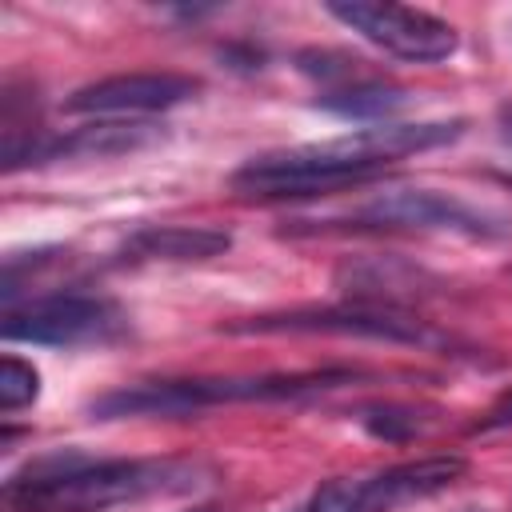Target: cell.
I'll list each match as a JSON object with an SVG mask.
<instances>
[{
	"mask_svg": "<svg viewBox=\"0 0 512 512\" xmlns=\"http://www.w3.org/2000/svg\"><path fill=\"white\" fill-rule=\"evenodd\" d=\"M128 328V316L116 300L92 292H56L28 300L20 308H4L0 336L20 344H88L112 340Z\"/></svg>",
	"mask_w": 512,
	"mask_h": 512,
	"instance_id": "cell-7",
	"label": "cell"
},
{
	"mask_svg": "<svg viewBox=\"0 0 512 512\" xmlns=\"http://www.w3.org/2000/svg\"><path fill=\"white\" fill-rule=\"evenodd\" d=\"M36 396H40V372L20 356H4L0 360V412H20Z\"/></svg>",
	"mask_w": 512,
	"mask_h": 512,
	"instance_id": "cell-15",
	"label": "cell"
},
{
	"mask_svg": "<svg viewBox=\"0 0 512 512\" xmlns=\"http://www.w3.org/2000/svg\"><path fill=\"white\" fill-rule=\"evenodd\" d=\"M192 476L196 468L180 460H92L84 452H52L16 472L4 484V500L12 512H104L140 496L184 492L196 484Z\"/></svg>",
	"mask_w": 512,
	"mask_h": 512,
	"instance_id": "cell-1",
	"label": "cell"
},
{
	"mask_svg": "<svg viewBox=\"0 0 512 512\" xmlns=\"http://www.w3.org/2000/svg\"><path fill=\"white\" fill-rule=\"evenodd\" d=\"M228 248H232V232L212 228V224H144L124 240L120 260H128V264H144V260L188 264V260L224 256Z\"/></svg>",
	"mask_w": 512,
	"mask_h": 512,
	"instance_id": "cell-11",
	"label": "cell"
},
{
	"mask_svg": "<svg viewBox=\"0 0 512 512\" xmlns=\"http://www.w3.org/2000/svg\"><path fill=\"white\" fill-rule=\"evenodd\" d=\"M500 180H504V184H508V188H512V176H500Z\"/></svg>",
	"mask_w": 512,
	"mask_h": 512,
	"instance_id": "cell-22",
	"label": "cell"
},
{
	"mask_svg": "<svg viewBox=\"0 0 512 512\" xmlns=\"http://www.w3.org/2000/svg\"><path fill=\"white\" fill-rule=\"evenodd\" d=\"M392 164H380L360 136H336L296 148L260 152L248 164H240L228 184L240 196L252 200H300V196H332L356 184H368L384 176Z\"/></svg>",
	"mask_w": 512,
	"mask_h": 512,
	"instance_id": "cell-3",
	"label": "cell"
},
{
	"mask_svg": "<svg viewBox=\"0 0 512 512\" xmlns=\"http://www.w3.org/2000/svg\"><path fill=\"white\" fill-rule=\"evenodd\" d=\"M356 64H360L356 56L336 52V48H300V52H296V68H300L304 76L320 80V84H332V88L352 84Z\"/></svg>",
	"mask_w": 512,
	"mask_h": 512,
	"instance_id": "cell-16",
	"label": "cell"
},
{
	"mask_svg": "<svg viewBox=\"0 0 512 512\" xmlns=\"http://www.w3.org/2000/svg\"><path fill=\"white\" fill-rule=\"evenodd\" d=\"M160 128L152 120H92L72 132H40L28 140L20 152L4 156V172H20L32 164H52V160H104V156H124L144 144H152Z\"/></svg>",
	"mask_w": 512,
	"mask_h": 512,
	"instance_id": "cell-9",
	"label": "cell"
},
{
	"mask_svg": "<svg viewBox=\"0 0 512 512\" xmlns=\"http://www.w3.org/2000/svg\"><path fill=\"white\" fill-rule=\"evenodd\" d=\"M420 280H424L420 268H412L404 260H392V256H384V260H356V264H344L336 272V284L348 296H356V304H384V308H396V300H404L412 292L420 296L424 292Z\"/></svg>",
	"mask_w": 512,
	"mask_h": 512,
	"instance_id": "cell-12",
	"label": "cell"
},
{
	"mask_svg": "<svg viewBox=\"0 0 512 512\" xmlns=\"http://www.w3.org/2000/svg\"><path fill=\"white\" fill-rule=\"evenodd\" d=\"M220 60H224L232 72H260L264 60H268V52L256 48L252 40H232V44L220 48Z\"/></svg>",
	"mask_w": 512,
	"mask_h": 512,
	"instance_id": "cell-17",
	"label": "cell"
},
{
	"mask_svg": "<svg viewBox=\"0 0 512 512\" xmlns=\"http://www.w3.org/2000/svg\"><path fill=\"white\" fill-rule=\"evenodd\" d=\"M196 92H200V80L184 72H116V76L76 88L64 100V108L76 116H96V120H132V116L168 112L192 100Z\"/></svg>",
	"mask_w": 512,
	"mask_h": 512,
	"instance_id": "cell-8",
	"label": "cell"
},
{
	"mask_svg": "<svg viewBox=\"0 0 512 512\" xmlns=\"http://www.w3.org/2000/svg\"><path fill=\"white\" fill-rule=\"evenodd\" d=\"M464 472H468V460L460 452H436V456L380 468L372 476H352V512H392L408 500H424L452 488Z\"/></svg>",
	"mask_w": 512,
	"mask_h": 512,
	"instance_id": "cell-10",
	"label": "cell"
},
{
	"mask_svg": "<svg viewBox=\"0 0 512 512\" xmlns=\"http://www.w3.org/2000/svg\"><path fill=\"white\" fill-rule=\"evenodd\" d=\"M356 420H360V428H364L368 436L388 440V444H404V440H412V436L424 432V416H420V408H412V404H396V400L364 404V408L356 412Z\"/></svg>",
	"mask_w": 512,
	"mask_h": 512,
	"instance_id": "cell-14",
	"label": "cell"
},
{
	"mask_svg": "<svg viewBox=\"0 0 512 512\" xmlns=\"http://www.w3.org/2000/svg\"><path fill=\"white\" fill-rule=\"evenodd\" d=\"M496 128H500V140L512 148V100H504V104L496 108Z\"/></svg>",
	"mask_w": 512,
	"mask_h": 512,
	"instance_id": "cell-19",
	"label": "cell"
},
{
	"mask_svg": "<svg viewBox=\"0 0 512 512\" xmlns=\"http://www.w3.org/2000/svg\"><path fill=\"white\" fill-rule=\"evenodd\" d=\"M324 8L344 28H352L368 44H376L388 56L408 60V64H440L460 48L456 28L424 8L380 4V0H328Z\"/></svg>",
	"mask_w": 512,
	"mask_h": 512,
	"instance_id": "cell-5",
	"label": "cell"
},
{
	"mask_svg": "<svg viewBox=\"0 0 512 512\" xmlns=\"http://www.w3.org/2000/svg\"><path fill=\"white\" fill-rule=\"evenodd\" d=\"M344 228H356V232H456V236H472V240L508 232L496 212H484L476 204H464L460 196L432 192V188L380 192L376 200L360 204Z\"/></svg>",
	"mask_w": 512,
	"mask_h": 512,
	"instance_id": "cell-6",
	"label": "cell"
},
{
	"mask_svg": "<svg viewBox=\"0 0 512 512\" xmlns=\"http://www.w3.org/2000/svg\"><path fill=\"white\" fill-rule=\"evenodd\" d=\"M188 512H224V508H216V504H196V508H188Z\"/></svg>",
	"mask_w": 512,
	"mask_h": 512,
	"instance_id": "cell-21",
	"label": "cell"
},
{
	"mask_svg": "<svg viewBox=\"0 0 512 512\" xmlns=\"http://www.w3.org/2000/svg\"><path fill=\"white\" fill-rule=\"evenodd\" d=\"M360 368H308V372H252V376H164V380H136L112 388L88 404L92 420H136L160 416L180 420L220 404H252V400H300L320 396L344 384H356Z\"/></svg>",
	"mask_w": 512,
	"mask_h": 512,
	"instance_id": "cell-2",
	"label": "cell"
},
{
	"mask_svg": "<svg viewBox=\"0 0 512 512\" xmlns=\"http://www.w3.org/2000/svg\"><path fill=\"white\" fill-rule=\"evenodd\" d=\"M216 8H172V16H180V20H204V16H212Z\"/></svg>",
	"mask_w": 512,
	"mask_h": 512,
	"instance_id": "cell-20",
	"label": "cell"
},
{
	"mask_svg": "<svg viewBox=\"0 0 512 512\" xmlns=\"http://www.w3.org/2000/svg\"><path fill=\"white\" fill-rule=\"evenodd\" d=\"M228 336H356V340H384V344H416L436 348L448 344L428 320L384 308V304H332V308H288V312H264L236 324H224Z\"/></svg>",
	"mask_w": 512,
	"mask_h": 512,
	"instance_id": "cell-4",
	"label": "cell"
},
{
	"mask_svg": "<svg viewBox=\"0 0 512 512\" xmlns=\"http://www.w3.org/2000/svg\"><path fill=\"white\" fill-rule=\"evenodd\" d=\"M504 428H512V388L500 392L492 400V408L472 424V432H504Z\"/></svg>",
	"mask_w": 512,
	"mask_h": 512,
	"instance_id": "cell-18",
	"label": "cell"
},
{
	"mask_svg": "<svg viewBox=\"0 0 512 512\" xmlns=\"http://www.w3.org/2000/svg\"><path fill=\"white\" fill-rule=\"evenodd\" d=\"M408 104V88L392 84V80H352L340 88H324L316 96V108L344 116V120H376V116H392L396 108Z\"/></svg>",
	"mask_w": 512,
	"mask_h": 512,
	"instance_id": "cell-13",
	"label": "cell"
}]
</instances>
